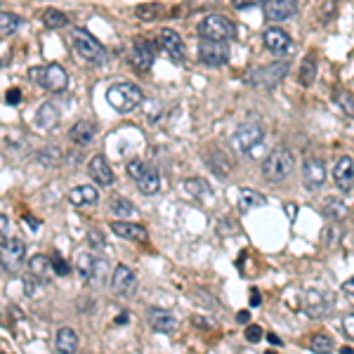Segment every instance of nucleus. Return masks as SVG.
Returning a JSON list of instances; mask_svg holds the SVG:
<instances>
[{"mask_svg": "<svg viewBox=\"0 0 354 354\" xmlns=\"http://www.w3.org/2000/svg\"><path fill=\"white\" fill-rule=\"evenodd\" d=\"M28 76L33 78L41 88H45L48 93H64L68 88V73L59 64H48V66H33L28 68Z\"/></svg>", "mask_w": 354, "mask_h": 354, "instance_id": "39448f33", "label": "nucleus"}, {"mask_svg": "<svg viewBox=\"0 0 354 354\" xmlns=\"http://www.w3.org/2000/svg\"><path fill=\"white\" fill-rule=\"evenodd\" d=\"M71 41H73V48H76L78 57L85 62H90V64H102V62L106 59L104 45L97 41L90 31H85V28H73Z\"/></svg>", "mask_w": 354, "mask_h": 354, "instance_id": "423d86ee", "label": "nucleus"}, {"mask_svg": "<svg viewBox=\"0 0 354 354\" xmlns=\"http://www.w3.org/2000/svg\"><path fill=\"white\" fill-rule=\"evenodd\" d=\"M38 125H41L43 130H53L57 123H59V109H57L55 104H43L41 109H38Z\"/></svg>", "mask_w": 354, "mask_h": 354, "instance_id": "c85d7f7f", "label": "nucleus"}, {"mask_svg": "<svg viewBox=\"0 0 354 354\" xmlns=\"http://www.w3.org/2000/svg\"><path fill=\"white\" fill-rule=\"evenodd\" d=\"M111 290L118 298H133L137 293V274L133 272V267L128 265H118L111 274Z\"/></svg>", "mask_w": 354, "mask_h": 354, "instance_id": "1a4fd4ad", "label": "nucleus"}, {"mask_svg": "<svg viewBox=\"0 0 354 354\" xmlns=\"http://www.w3.org/2000/svg\"><path fill=\"white\" fill-rule=\"evenodd\" d=\"M342 288H345V293H352V295H354V279H350V281H345V286H342Z\"/></svg>", "mask_w": 354, "mask_h": 354, "instance_id": "8fccbe9b", "label": "nucleus"}, {"mask_svg": "<svg viewBox=\"0 0 354 354\" xmlns=\"http://www.w3.org/2000/svg\"><path fill=\"white\" fill-rule=\"evenodd\" d=\"M298 78H300V85H305V88H310L314 83V78H317V57L312 53H307L305 59H302Z\"/></svg>", "mask_w": 354, "mask_h": 354, "instance_id": "cd10ccee", "label": "nucleus"}, {"mask_svg": "<svg viewBox=\"0 0 354 354\" xmlns=\"http://www.w3.org/2000/svg\"><path fill=\"white\" fill-rule=\"evenodd\" d=\"M50 267H53V260H50L48 255H33V258L28 260V272H31V277H36L41 283L48 279Z\"/></svg>", "mask_w": 354, "mask_h": 354, "instance_id": "bb28decb", "label": "nucleus"}, {"mask_svg": "<svg viewBox=\"0 0 354 354\" xmlns=\"http://www.w3.org/2000/svg\"><path fill=\"white\" fill-rule=\"evenodd\" d=\"M133 64L137 68H151L153 59H156V50H153V43L147 41V38H135L133 43Z\"/></svg>", "mask_w": 354, "mask_h": 354, "instance_id": "f3484780", "label": "nucleus"}, {"mask_svg": "<svg viewBox=\"0 0 354 354\" xmlns=\"http://www.w3.org/2000/svg\"><path fill=\"white\" fill-rule=\"evenodd\" d=\"M62 158H64V153H62L59 147H45V149L38 151V161L43 165H59Z\"/></svg>", "mask_w": 354, "mask_h": 354, "instance_id": "c9c22d12", "label": "nucleus"}, {"mask_svg": "<svg viewBox=\"0 0 354 354\" xmlns=\"http://www.w3.org/2000/svg\"><path fill=\"white\" fill-rule=\"evenodd\" d=\"M262 41H265V48L270 50L272 55H288L293 50V41L283 28L279 26H270L265 33H262Z\"/></svg>", "mask_w": 354, "mask_h": 354, "instance_id": "4468645a", "label": "nucleus"}, {"mask_svg": "<svg viewBox=\"0 0 354 354\" xmlns=\"http://www.w3.org/2000/svg\"><path fill=\"white\" fill-rule=\"evenodd\" d=\"M5 102H8V104H19V102H21V90L19 88L8 90V93H5Z\"/></svg>", "mask_w": 354, "mask_h": 354, "instance_id": "a18cd8bd", "label": "nucleus"}, {"mask_svg": "<svg viewBox=\"0 0 354 354\" xmlns=\"http://www.w3.org/2000/svg\"><path fill=\"white\" fill-rule=\"evenodd\" d=\"M147 168H149V165L142 163L140 158H135V161H130V163H128V173H130V177H133L135 182L147 173Z\"/></svg>", "mask_w": 354, "mask_h": 354, "instance_id": "a19ab883", "label": "nucleus"}, {"mask_svg": "<svg viewBox=\"0 0 354 354\" xmlns=\"http://www.w3.org/2000/svg\"><path fill=\"white\" fill-rule=\"evenodd\" d=\"M137 189H140L145 196H153V194L161 192V175H158L156 168H147V173L137 180Z\"/></svg>", "mask_w": 354, "mask_h": 354, "instance_id": "a878e982", "label": "nucleus"}, {"mask_svg": "<svg viewBox=\"0 0 354 354\" xmlns=\"http://www.w3.org/2000/svg\"><path fill=\"white\" fill-rule=\"evenodd\" d=\"M24 222L33 227V232H38V227H41V222H38L36 218H31V215H24Z\"/></svg>", "mask_w": 354, "mask_h": 354, "instance_id": "de8ad7c7", "label": "nucleus"}, {"mask_svg": "<svg viewBox=\"0 0 354 354\" xmlns=\"http://www.w3.org/2000/svg\"><path fill=\"white\" fill-rule=\"evenodd\" d=\"M205 163L210 165V170H215V173H218L222 180H227V177H230V170H232V163L227 161L225 158V153H222L220 149L218 151H213V153H208V156H205Z\"/></svg>", "mask_w": 354, "mask_h": 354, "instance_id": "c756f323", "label": "nucleus"}, {"mask_svg": "<svg viewBox=\"0 0 354 354\" xmlns=\"http://www.w3.org/2000/svg\"><path fill=\"white\" fill-rule=\"evenodd\" d=\"M158 48L163 50V53H168L173 57V62H185L187 57V50H185V41L180 38V33L173 31V28H161V33H158Z\"/></svg>", "mask_w": 354, "mask_h": 354, "instance_id": "ddd939ff", "label": "nucleus"}, {"mask_svg": "<svg viewBox=\"0 0 354 354\" xmlns=\"http://www.w3.org/2000/svg\"><path fill=\"white\" fill-rule=\"evenodd\" d=\"M302 305H305V312L310 314L312 319H322L333 310V293L328 290H322V288H310L305 290L302 295Z\"/></svg>", "mask_w": 354, "mask_h": 354, "instance_id": "6e6552de", "label": "nucleus"}, {"mask_svg": "<svg viewBox=\"0 0 354 354\" xmlns=\"http://www.w3.org/2000/svg\"><path fill=\"white\" fill-rule=\"evenodd\" d=\"M335 102L342 106V111L345 113H354V100H352V95H347V93H338V97H335Z\"/></svg>", "mask_w": 354, "mask_h": 354, "instance_id": "79ce46f5", "label": "nucleus"}, {"mask_svg": "<svg viewBox=\"0 0 354 354\" xmlns=\"http://www.w3.org/2000/svg\"><path fill=\"white\" fill-rule=\"evenodd\" d=\"M88 173L97 182V185H102V187H111L113 185V173H111L109 163L104 161V156H102V153H95V156L90 158Z\"/></svg>", "mask_w": 354, "mask_h": 354, "instance_id": "a211bd4d", "label": "nucleus"}, {"mask_svg": "<svg viewBox=\"0 0 354 354\" xmlns=\"http://www.w3.org/2000/svg\"><path fill=\"white\" fill-rule=\"evenodd\" d=\"M342 330H345L347 338L354 340V314H347V317L342 319Z\"/></svg>", "mask_w": 354, "mask_h": 354, "instance_id": "c03bdc74", "label": "nucleus"}, {"mask_svg": "<svg viewBox=\"0 0 354 354\" xmlns=\"http://www.w3.org/2000/svg\"><path fill=\"white\" fill-rule=\"evenodd\" d=\"M288 73V62L279 59V62H272V64H265L260 68H255V71H250L248 76V83L255 85V88H265L270 90L274 85H279L286 78Z\"/></svg>", "mask_w": 354, "mask_h": 354, "instance_id": "0eeeda50", "label": "nucleus"}, {"mask_svg": "<svg viewBox=\"0 0 354 354\" xmlns=\"http://www.w3.org/2000/svg\"><path fill=\"white\" fill-rule=\"evenodd\" d=\"M265 145V130L258 123H241L232 135V147L239 153H248L250 158L260 156Z\"/></svg>", "mask_w": 354, "mask_h": 354, "instance_id": "f03ea898", "label": "nucleus"}, {"mask_svg": "<svg viewBox=\"0 0 354 354\" xmlns=\"http://www.w3.org/2000/svg\"><path fill=\"white\" fill-rule=\"evenodd\" d=\"M109 230L121 239H128V241H145L147 239V232L142 225H135V222H123V220H116L109 225Z\"/></svg>", "mask_w": 354, "mask_h": 354, "instance_id": "aec40b11", "label": "nucleus"}, {"mask_svg": "<svg viewBox=\"0 0 354 354\" xmlns=\"http://www.w3.org/2000/svg\"><path fill=\"white\" fill-rule=\"evenodd\" d=\"M0 227H3V232H0V236H3V243H8V230H10V222H8V215H0Z\"/></svg>", "mask_w": 354, "mask_h": 354, "instance_id": "49530a36", "label": "nucleus"}, {"mask_svg": "<svg viewBox=\"0 0 354 354\" xmlns=\"http://www.w3.org/2000/svg\"><path fill=\"white\" fill-rule=\"evenodd\" d=\"M250 302H253V307L260 305V293H258V290H253V293H250Z\"/></svg>", "mask_w": 354, "mask_h": 354, "instance_id": "09e8293b", "label": "nucleus"}, {"mask_svg": "<svg viewBox=\"0 0 354 354\" xmlns=\"http://www.w3.org/2000/svg\"><path fill=\"white\" fill-rule=\"evenodd\" d=\"M43 24L48 26V28H62V26L68 24V17L64 12H59V10L48 8L43 12Z\"/></svg>", "mask_w": 354, "mask_h": 354, "instance_id": "f704fd0d", "label": "nucleus"}, {"mask_svg": "<svg viewBox=\"0 0 354 354\" xmlns=\"http://www.w3.org/2000/svg\"><path fill=\"white\" fill-rule=\"evenodd\" d=\"M88 245L93 250H104L106 248V239L100 230H90L88 232Z\"/></svg>", "mask_w": 354, "mask_h": 354, "instance_id": "4c0bfd02", "label": "nucleus"}, {"mask_svg": "<svg viewBox=\"0 0 354 354\" xmlns=\"http://www.w3.org/2000/svg\"><path fill=\"white\" fill-rule=\"evenodd\" d=\"M142 100H145V95H142V90L135 83H113L106 90V102L118 113L135 111L142 104Z\"/></svg>", "mask_w": 354, "mask_h": 354, "instance_id": "7ed1b4c3", "label": "nucleus"}, {"mask_svg": "<svg viewBox=\"0 0 354 354\" xmlns=\"http://www.w3.org/2000/svg\"><path fill=\"white\" fill-rule=\"evenodd\" d=\"M19 26H21V19L17 15H12V12L0 15V36L3 38H10Z\"/></svg>", "mask_w": 354, "mask_h": 354, "instance_id": "473e14b6", "label": "nucleus"}, {"mask_svg": "<svg viewBox=\"0 0 354 354\" xmlns=\"http://www.w3.org/2000/svg\"><path fill=\"white\" fill-rule=\"evenodd\" d=\"M196 33L201 38H205V41H232V38H236V24L230 19V17L225 15H208L203 17L201 21H198L196 26Z\"/></svg>", "mask_w": 354, "mask_h": 354, "instance_id": "20e7f679", "label": "nucleus"}, {"mask_svg": "<svg viewBox=\"0 0 354 354\" xmlns=\"http://www.w3.org/2000/svg\"><path fill=\"white\" fill-rule=\"evenodd\" d=\"M270 342H272V345H277V347L281 345V340H279V338H277V335H274V333H270Z\"/></svg>", "mask_w": 354, "mask_h": 354, "instance_id": "3c124183", "label": "nucleus"}, {"mask_svg": "<svg viewBox=\"0 0 354 354\" xmlns=\"http://www.w3.org/2000/svg\"><path fill=\"white\" fill-rule=\"evenodd\" d=\"M135 12L140 15L145 21H153V19H156V15L161 12V8H158L156 3H151V5H142V8H137Z\"/></svg>", "mask_w": 354, "mask_h": 354, "instance_id": "58836bf2", "label": "nucleus"}, {"mask_svg": "<svg viewBox=\"0 0 354 354\" xmlns=\"http://www.w3.org/2000/svg\"><path fill=\"white\" fill-rule=\"evenodd\" d=\"M307 345H310V350L314 354H330V352L335 350L333 338H330V335H326V333H314Z\"/></svg>", "mask_w": 354, "mask_h": 354, "instance_id": "7c9ffc66", "label": "nucleus"}, {"mask_svg": "<svg viewBox=\"0 0 354 354\" xmlns=\"http://www.w3.org/2000/svg\"><path fill=\"white\" fill-rule=\"evenodd\" d=\"M111 213L116 215V218H121L123 222H128L133 215L137 213L135 210V205L128 201V198H123V196H116V198H111Z\"/></svg>", "mask_w": 354, "mask_h": 354, "instance_id": "2f4dec72", "label": "nucleus"}, {"mask_svg": "<svg viewBox=\"0 0 354 354\" xmlns=\"http://www.w3.org/2000/svg\"><path fill=\"white\" fill-rule=\"evenodd\" d=\"M267 198L262 196L260 192L255 189H248V187H243V189H239L236 194V205L241 213H250L253 208H258V205H265Z\"/></svg>", "mask_w": 354, "mask_h": 354, "instance_id": "393cba45", "label": "nucleus"}, {"mask_svg": "<svg viewBox=\"0 0 354 354\" xmlns=\"http://www.w3.org/2000/svg\"><path fill=\"white\" fill-rule=\"evenodd\" d=\"M333 180L342 192H350L354 185V161L350 156H340L333 168Z\"/></svg>", "mask_w": 354, "mask_h": 354, "instance_id": "6ab92c4d", "label": "nucleus"}, {"mask_svg": "<svg viewBox=\"0 0 354 354\" xmlns=\"http://www.w3.org/2000/svg\"><path fill=\"white\" fill-rule=\"evenodd\" d=\"M53 272L57 274V277H66L68 272H71V267H68V262L66 260H62V255L59 253H53Z\"/></svg>", "mask_w": 354, "mask_h": 354, "instance_id": "ea45409f", "label": "nucleus"}, {"mask_svg": "<svg viewBox=\"0 0 354 354\" xmlns=\"http://www.w3.org/2000/svg\"><path fill=\"white\" fill-rule=\"evenodd\" d=\"M326 165H324L322 158H305V163H302V182H305V187L310 192L319 189V187L326 182Z\"/></svg>", "mask_w": 354, "mask_h": 354, "instance_id": "f8f14e48", "label": "nucleus"}, {"mask_svg": "<svg viewBox=\"0 0 354 354\" xmlns=\"http://www.w3.org/2000/svg\"><path fill=\"white\" fill-rule=\"evenodd\" d=\"M262 12H265V17L270 21H283L298 12V5H295L293 0H267V3L262 5Z\"/></svg>", "mask_w": 354, "mask_h": 354, "instance_id": "dca6fc26", "label": "nucleus"}, {"mask_svg": "<svg viewBox=\"0 0 354 354\" xmlns=\"http://www.w3.org/2000/svg\"><path fill=\"white\" fill-rule=\"evenodd\" d=\"M97 135V125L93 121H78L71 125V130H68V137H71V142H76V145H90V142L95 140Z\"/></svg>", "mask_w": 354, "mask_h": 354, "instance_id": "b1692460", "label": "nucleus"}, {"mask_svg": "<svg viewBox=\"0 0 354 354\" xmlns=\"http://www.w3.org/2000/svg\"><path fill=\"white\" fill-rule=\"evenodd\" d=\"M262 335H265V333H262V328L258 326V324H250V326L245 328V340H248V342H258Z\"/></svg>", "mask_w": 354, "mask_h": 354, "instance_id": "37998d69", "label": "nucleus"}, {"mask_svg": "<svg viewBox=\"0 0 354 354\" xmlns=\"http://www.w3.org/2000/svg\"><path fill=\"white\" fill-rule=\"evenodd\" d=\"M340 354H354V350H352V347H342Z\"/></svg>", "mask_w": 354, "mask_h": 354, "instance_id": "864d4df0", "label": "nucleus"}, {"mask_svg": "<svg viewBox=\"0 0 354 354\" xmlns=\"http://www.w3.org/2000/svg\"><path fill=\"white\" fill-rule=\"evenodd\" d=\"M149 324L153 330H158V333H173L177 328V317L168 310H151Z\"/></svg>", "mask_w": 354, "mask_h": 354, "instance_id": "412c9836", "label": "nucleus"}, {"mask_svg": "<svg viewBox=\"0 0 354 354\" xmlns=\"http://www.w3.org/2000/svg\"><path fill=\"white\" fill-rule=\"evenodd\" d=\"M295 168V156L293 151H288L286 147H277L267 153V158L262 161V175L267 182H283L293 173Z\"/></svg>", "mask_w": 354, "mask_h": 354, "instance_id": "f257e3e1", "label": "nucleus"}, {"mask_svg": "<svg viewBox=\"0 0 354 354\" xmlns=\"http://www.w3.org/2000/svg\"><path fill=\"white\" fill-rule=\"evenodd\" d=\"M185 189L192 194V196H205V194L210 192L208 182L205 180H198V177H189V180H185Z\"/></svg>", "mask_w": 354, "mask_h": 354, "instance_id": "e433bc0d", "label": "nucleus"}, {"mask_svg": "<svg viewBox=\"0 0 354 354\" xmlns=\"http://www.w3.org/2000/svg\"><path fill=\"white\" fill-rule=\"evenodd\" d=\"M100 201V192L93 185H78L68 192V203L73 205H95Z\"/></svg>", "mask_w": 354, "mask_h": 354, "instance_id": "4be33fe9", "label": "nucleus"}, {"mask_svg": "<svg viewBox=\"0 0 354 354\" xmlns=\"http://www.w3.org/2000/svg\"><path fill=\"white\" fill-rule=\"evenodd\" d=\"M0 255H3V267L8 272H15L17 267L24 262L26 258V245L21 239H10L8 243H3V250H0Z\"/></svg>", "mask_w": 354, "mask_h": 354, "instance_id": "2eb2a0df", "label": "nucleus"}, {"mask_svg": "<svg viewBox=\"0 0 354 354\" xmlns=\"http://www.w3.org/2000/svg\"><path fill=\"white\" fill-rule=\"evenodd\" d=\"M198 59L205 66H225L230 62V45L222 41H201L198 43Z\"/></svg>", "mask_w": 354, "mask_h": 354, "instance_id": "9d476101", "label": "nucleus"}, {"mask_svg": "<svg viewBox=\"0 0 354 354\" xmlns=\"http://www.w3.org/2000/svg\"><path fill=\"white\" fill-rule=\"evenodd\" d=\"M324 215L330 220H345L347 218V205L338 201V198H328L326 203H324Z\"/></svg>", "mask_w": 354, "mask_h": 354, "instance_id": "72a5a7b5", "label": "nucleus"}, {"mask_svg": "<svg viewBox=\"0 0 354 354\" xmlns=\"http://www.w3.org/2000/svg\"><path fill=\"white\" fill-rule=\"evenodd\" d=\"M239 322H248V312H239Z\"/></svg>", "mask_w": 354, "mask_h": 354, "instance_id": "603ef678", "label": "nucleus"}, {"mask_svg": "<svg viewBox=\"0 0 354 354\" xmlns=\"http://www.w3.org/2000/svg\"><path fill=\"white\" fill-rule=\"evenodd\" d=\"M55 347H57V352H59V354H76V350H78L76 330L68 328V326H62L59 330H57V335H55Z\"/></svg>", "mask_w": 354, "mask_h": 354, "instance_id": "5701e85b", "label": "nucleus"}, {"mask_svg": "<svg viewBox=\"0 0 354 354\" xmlns=\"http://www.w3.org/2000/svg\"><path fill=\"white\" fill-rule=\"evenodd\" d=\"M76 267L78 272H81L83 279H88V281H104L106 277V260L97 258L93 253H81L76 260Z\"/></svg>", "mask_w": 354, "mask_h": 354, "instance_id": "9b49d317", "label": "nucleus"}]
</instances>
